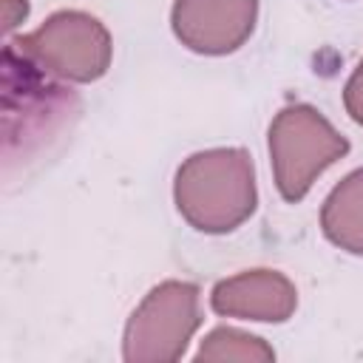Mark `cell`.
I'll use <instances>...</instances> for the list:
<instances>
[{
    "label": "cell",
    "mask_w": 363,
    "mask_h": 363,
    "mask_svg": "<svg viewBox=\"0 0 363 363\" xmlns=\"http://www.w3.org/2000/svg\"><path fill=\"white\" fill-rule=\"evenodd\" d=\"M176 207L196 230H235L255 210L250 156L233 147L190 156L176 173Z\"/></svg>",
    "instance_id": "cell-1"
},
{
    "label": "cell",
    "mask_w": 363,
    "mask_h": 363,
    "mask_svg": "<svg viewBox=\"0 0 363 363\" xmlns=\"http://www.w3.org/2000/svg\"><path fill=\"white\" fill-rule=\"evenodd\" d=\"M349 150V142L306 105L286 108L269 128V156L275 184L284 199L298 201L335 159Z\"/></svg>",
    "instance_id": "cell-2"
},
{
    "label": "cell",
    "mask_w": 363,
    "mask_h": 363,
    "mask_svg": "<svg viewBox=\"0 0 363 363\" xmlns=\"http://www.w3.org/2000/svg\"><path fill=\"white\" fill-rule=\"evenodd\" d=\"M14 51L28 57L45 74L91 82L105 74L111 62V37L99 26V20L82 11H57L37 31L17 37L11 43Z\"/></svg>",
    "instance_id": "cell-3"
},
{
    "label": "cell",
    "mask_w": 363,
    "mask_h": 363,
    "mask_svg": "<svg viewBox=\"0 0 363 363\" xmlns=\"http://www.w3.org/2000/svg\"><path fill=\"white\" fill-rule=\"evenodd\" d=\"M199 326V289L167 281L156 286L130 315L125 329V360H176Z\"/></svg>",
    "instance_id": "cell-4"
},
{
    "label": "cell",
    "mask_w": 363,
    "mask_h": 363,
    "mask_svg": "<svg viewBox=\"0 0 363 363\" xmlns=\"http://www.w3.org/2000/svg\"><path fill=\"white\" fill-rule=\"evenodd\" d=\"M258 0H176L173 31L201 54L235 51L252 31Z\"/></svg>",
    "instance_id": "cell-5"
},
{
    "label": "cell",
    "mask_w": 363,
    "mask_h": 363,
    "mask_svg": "<svg viewBox=\"0 0 363 363\" xmlns=\"http://www.w3.org/2000/svg\"><path fill=\"white\" fill-rule=\"evenodd\" d=\"M213 309L241 320H286L298 303L295 286L272 269H252L213 289Z\"/></svg>",
    "instance_id": "cell-6"
},
{
    "label": "cell",
    "mask_w": 363,
    "mask_h": 363,
    "mask_svg": "<svg viewBox=\"0 0 363 363\" xmlns=\"http://www.w3.org/2000/svg\"><path fill=\"white\" fill-rule=\"evenodd\" d=\"M320 224L332 244L363 252V170H354L329 193Z\"/></svg>",
    "instance_id": "cell-7"
},
{
    "label": "cell",
    "mask_w": 363,
    "mask_h": 363,
    "mask_svg": "<svg viewBox=\"0 0 363 363\" xmlns=\"http://www.w3.org/2000/svg\"><path fill=\"white\" fill-rule=\"evenodd\" d=\"M196 357L199 360H272L275 352L261 337L221 326L201 340Z\"/></svg>",
    "instance_id": "cell-8"
},
{
    "label": "cell",
    "mask_w": 363,
    "mask_h": 363,
    "mask_svg": "<svg viewBox=\"0 0 363 363\" xmlns=\"http://www.w3.org/2000/svg\"><path fill=\"white\" fill-rule=\"evenodd\" d=\"M346 111L354 122L363 125V62L357 65V71L352 74V79L346 85Z\"/></svg>",
    "instance_id": "cell-9"
},
{
    "label": "cell",
    "mask_w": 363,
    "mask_h": 363,
    "mask_svg": "<svg viewBox=\"0 0 363 363\" xmlns=\"http://www.w3.org/2000/svg\"><path fill=\"white\" fill-rule=\"evenodd\" d=\"M28 14V3L26 0H3V28L14 31Z\"/></svg>",
    "instance_id": "cell-10"
}]
</instances>
